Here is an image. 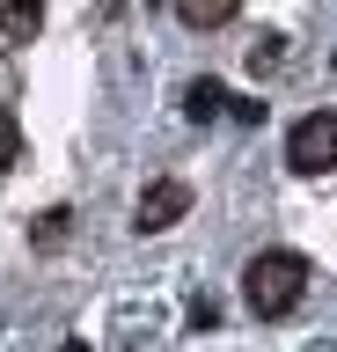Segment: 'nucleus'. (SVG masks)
Wrapping results in <instances>:
<instances>
[{
  "mask_svg": "<svg viewBox=\"0 0 337 352\" xmlns=\"http://www.w3.org/2000/svg\"><path fill=\"white\" fill-rule=\"evenodd\" d=\"M301 294H308V257H301V250H257V257L242 264V301H249V316L279 323V316L301 308Z\"/></svg>",
  "mask_w": 337,
  "mask_h": 352,
  "instance_id": "1",
  "label": "nucleus"
},
{
  "mask_svg": "<svg viewBox=\"0 0 337 352\" xmlns=\"http://www.w3.org/2000/svg\"><path fill=\"white\" fill-rule=\"evenodd\" d=\"M286 162H293L301 176L337 169V110H308V118L286 132Z\"/></svg>",
  "mask_w": 337,
  "mask_h": 352,
  "instance_id": "2",
  "label": "nucleus"
},
{
  "mask_svg": "<svg viewBox=\"0 0 337 352\" xmlns=\"http://www.w3.org/2000/svg\"><path fill=\"white\" fill-rule=\"evenodd\" d=\"M183 213H191V184H183V176H154V184L139 191V206H132V228L139 235H161V228H176Z\"/></svg>",
  "mask_w": 337,
  "mask_h": 352,
  "instance_id": "3",
  "label": "nucleus"
},
{
  "mask_svg": "<svg viewBox=\"0 0 337 352\" xmlns=\"http://www.w3.org/2000/svg\"><path fill=\"white\" fill-rule=\"evenodd\" d=\"M45 30V8L37 0H0V44H30Z\"/></svg>",
  "mask_w": 337,
  "mask_h": 352,
  "instance_id": "4",
  "label": "nucleus"
},
{
  "mask_svg": "<svg viewBox=\"0 0 337 352\" xmlns=\"http://www.w3.org/2000/svg\"><path fill=\"white\" fill-rule=\"evenodd\" d=\"M176 22H191V30H227V22H235V0H183Z\"/></svg>",
  "mask_w": 337,
  "mask_h": 352,
  "instance_id": "5",
  "label": "nucleus"
},
{
  "mask_svg": "<svg viewBox=\"0 0 337 352\" xmlns=\"http://www.w3.org/2000/svg\"><path fill=\"white\" fill-rule=\"evenodd\" d=\"M220 103H227V88H220V81H191V88H183V110H191V118H213Z\"/></svg>",
  "mask_w": 337,
  "mask_h": 352,
  "instance_id": "6",
  "label": "nucleus"
},
{
  "mask_svg": "<svg viewBox=\"0 0 337 352\" xmlns=\"http://www.w3.org/2000/svg\"><path fill=\"white\" fill-rule=\"evenodd\" d=\"M23 162V125H15V110H0V176Z\"/></svg>",
  "mask_w": 337,
  "mask_h": 352,
  "instance_id": "7",
  "label": "nucleus"
},
{
  "mask_svg": "<svg viewBox=\"0 0 337 352\" xmlns=\"http://www.w3.org/2000/svg\"><path fill=\"white\" fill-rule=\"evenodd\" d=\"M37 242H45V250H59V242H67V213H59V206L37 220Z\"/></svg>",
  "mask_w": 337,
  "mask_h": 352,
  "instance_id": "8",
  "label": "nucleus"
},
{
  "mask_svg": "<svg viewBox=\"0 0 337 352\" xmlns=\"http://www.w3.org/2000/svg\"><path fill=\"white\" fill-rule=\"evenodd\" d=\"M279 44H286V37H264V44H257V52H249V66H257V74H271V66L286 59V52H279Z\"/></svg>",
  "mask_w": 337,
  "mask_h": 352,
  "instance_id": "9",
  "label": "nucleus"
},
{
  "mask_svg": "<svg viewBox=\"0 0 337 352\" xmlns=\"http://www.w3.org/2000/svg\"><path fill=\"white\" fill-rule=\"evenodd\" d=\"M59 352H89V345H81V338H67V345H59Z\"/></svg>",
  "mask_w": 337,
  "mask_h": 352,
  "instance_id": "10",
  "label": "nucleus"
}]
</instances>
